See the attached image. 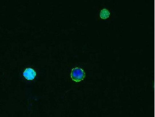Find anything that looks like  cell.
<instances>
[{
  "mask_svg": "<svg viewBox=\"0 0 155 117\" xmlns=\"http://www.w3.org/2000/svg\"><path fill=\"white\" fill-rule=\"evenodd\" d=\"M110 13L108 9H103L102 10L100 13V17L103 19H106L108 18L109 17Z\"/></svg>",
  "mask_w": 155,
  "mask_h": 117,
  "instance_id": "cell-3",
  "label": "cell"
},
{
  "mask_svg": "<svg viewBox=\"0 0 155 117\" xmlns=\"http://www.w3.org/2000/svg\"><path fill=\"white\" fill-rule=\"evenodd\" d=\"M85 76V74L83 70L76 68L72 70L71 78L75 82H77L83 80Z\"/></svg>",
  "mask_w": 155,
  "mask_h": 117,
  "instance_id": "cell-1",
  "label": "cell"
},
{
  "mask_svg": "<svg viewBox=\"0 0 155 117\" xmlns=\"http://www.w3.org/2000/svg\"><path fill=\"white\" fill-rule=\"evenodd\" d=\"M36 75V72L33 69L30 68L26 69L23 73L24 76L27 80H33Z\"/></svg>",
  "mask_w": 155,
  "mask_h": 117,
  "instance_id": "cell-2",
  "label": "cell"
}]
</instances>
